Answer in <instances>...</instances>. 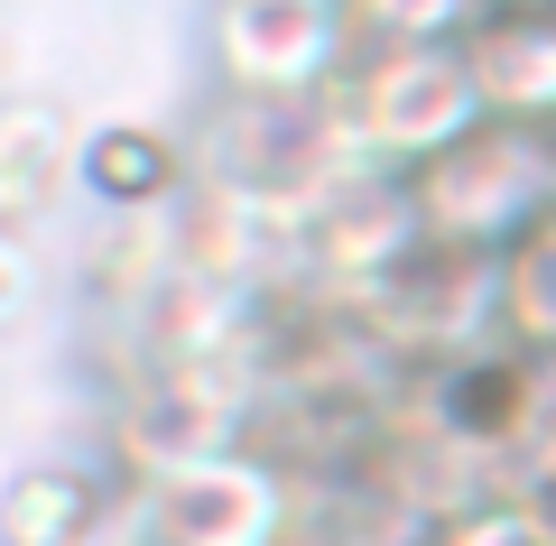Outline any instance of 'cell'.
<instances>
[{
  "instance_id": "obj_5",
  "label": "cell",
  "mask_w": 556,
  "mask_h": 546,
  "mask_svg": "<svg viewBox=\"0 0 556 546\" xmlns=\"http://www.w3.org/2000/svg\"><path fill=\"white\" fill-rule=\"evenodd\" d=\"M464 65H473V93L492 120L556 139V10L547 20H473Z\"/></svg>"
},
{
  "instance_id": "obj_6",
  "label": "cell",
  "mask_w": 556,
  "mask_h": 546,
  "mask_svg": "<svg viewBox=\"0 0 556 546\" xmlns=\"http://www.w3.org/2000/svg\"><path fill=\"white\" fill-rule=\"evenodd\" d=\"M121 491L93 464H28L0 482V546H112Z\"/></svg>"
},
{
  "instance_id": "obj_8",
  "label": "cell",
  "mask_w": 556,
  "mask_h": 546,
  "mask_svg": "<svg viewBox=\"0 0 556 546\" xmlns=\"http://www.w3.org/2000/svg\"><path fill=\"white\" fill-rule=\"evenodd\" d=\"M501 333L538 361H556V223H538L510 259H501Z\"/></svg>"
},
{
  "instance_id": "obj_17",
  "label": "cell",
  "mask_w": 556,
  "mask_h": 546,
  "mask_svg": "<svg viewBox=\"0 0 556 546\" xmlns=\"http://www.w3.org/2000/svg\"><path fill=\"white\" fill-rule=\"evenodd\" d=\"M408 546H417V537H408Z\"/></svg>"
},
{
  "instance_id": "obj_3",
  "label": "cell",
  "mask_w": 556,
  "mask_h": 546,
  "mask_svg": "<svg viewBox=\"0 0 556 546\" xmlns=\"http://www.w3.org/2000/svg\"><path fill=\"white\" fill-rule=\"evenodd\" d=\"M112 537L130 546H288V482L260 454H186L121 491Z\"/></svg>"
},
{
  "instance_id": "obj_11",
  "label": "cell",
  "mask_w": 556,
  "mask_h": 546,
  "mask_svg": "<svg viewBox=\"0 0 556 546\" xmlns=\"http://www.w3.org/2000/svg\"><path fill=\"white\" fill-rule=\"evenodd\" d=\"M47 306V259L28 232H0V333H20Z\"/></svg>"
},
{
  "instance_id": "obj_12",
  "label": "cell",
  "mask_w": 556,
  "mask_h": 546,
  "mask_svg": "<svg viewBox=\"0 0 556 546\" xmlns=\"http://www.w3.org/2000/svg\"><path fill=\"white\" fill-rule=\"evenodd\" d=\"M519 491L556 509V408L538 417V435H529V445H519Z\"/></svg>"
},
{
  "instance_id": "obj_10",
  "label": "cell",
  "mask_w": 556,
  "mask_h": 546,
  "mask_svg": "<svg viewBox=\"0 0 556 546\" xmlns=\"http://www.w3.org/2000/svg\"><path fill=\"white\" fill-rule=\"evenodd\" d=\"M353 47H445L473 28V0H343Z\"/></svg>"
},
{
  "instance_id": "obj_15",
  "label": "cell",
  "mask_w": 556,
  "mask_h": 546,
  "mask_svg": "<svg viewBox=\"0 0 556 546\" xmlns=\"http://www.w3.org/2000/svg\"><path fill=\"white\" fill-rule=\"evenodd\" d=\"M0 102H10V56H0Z\"/></svg>"
},
{
  "instance_id": "obj_4",
  "label": "cell",
  "mask_w": 556,
  "mask_h": 546,
  "mask_svg": "<svg viewBox=\"0 0 556 546\" xmlns=\"http://www.w3.org/2000/svg\"><path fill=\"white\" fill-rule=\"evenodd\" d=\"M353 65V20L334 0H214V75L232 102L306 112Z\"/></svg>"
},
{
  "instance_id": "obj_9",
  "label": "cell",
  "mask_w": 556,
  "mask_h": 546,
  "mask_svg": "<svg viewBox=\"0 0 556 546\" xmlns=\"http://www.w3.org/2000/svg\"><path fill=\"white\" fill-rule=\"evenodd\" d=\"M75 157H84V139H75V120H65L56 102H28V93L0 102V167H10V176H28V186L65 195Z\"/></svg>"
},
{
  "instance_id": "obj_13",
  "label": "cell",
  "mask_w": 556,
  "mask_h": 546,
  "mask_svg": "<svg viewBox=\"0 0 556 546\" xmlns=\"http://www.w3.org/2000/svg\"><path fill=\"white\" fill-rule=\"evenodd\" d=\"M47 214H56V195H47V186H28V176H10V167H0V232H38Z\"/></svg>"
},
{
  "instance_id": "obj_7",
  "label": "cell",
  "mask_w": 556,
  "mask_h": 546,
  "mask_svg": "<svg viewBox=\"0 0 556 546\" xmlns=\"http://www.w3.org/2000/svg\"><path fill=\"white\" fill-rule=\"evenodd\" d=\"M75 186L102 214H177L186 204V157H177V139L149 130V120H102V130H84Z\"/></svg>"
},
{
  "instance_id": "obj_1",
  "label": "cell",
  "mask_w": 556,
  "mask_h": 546,
  "mask_svg": "<svg viewBox=\"0 0 556 546\" xmlns=\"http://www.w3.org/2000/svg\"><path fill=\"white\" fill-rule=\"evenodd\" d=\"M316 112L380 176L437 167L445 149H464L492 120L473 93V65H464V38H445V47H353V65L334 75V93Z\"/></svg>"
},
{
  "instance_id": "obj_2",
  "label": "cell",
  "mask_w": 556,
  "mask_h": 546,
  "mask_svg": "<svg viewBox=\"0 0 556 546\" xmlns=\"http://www.w3.org/2000/svg\"><path fill=\"white\" fill-rule=\"evenodd\" d=\"M399 186H408L417 241L501 269L538 223H556V139L547 130H510V120H482L464 149H445L437 167L399 176Z\"/></svg>"
},
{
  "instance_id": "obj_14",
  "label": "cell",
  "mask_w": 556,
  "mask_h": 546,
  "mask_svg": "<svg viewBox=\"0 0 556 546\" xmlns=\"http://www.w3.org/2000/svg\"><path fill=\"white\" fill-rule=\"evenodd\" d=\"M556 0H473V20H547Z\"/></svg>"
},
{
  "instance_id": "obj_16",
  "label": "cell",
  "mask_w": 556,
  "mask_h": 546,
  "mask_svg": "<svg viewBox=\"0 0 556 546\" xmlns=\"http://www.w3.org/2000/svg\"><path fill=\"white\" fill-rule=\"evenodd\" d=\"M334 10H343V0H334Z\"/></svg>"
}]
</instances>
